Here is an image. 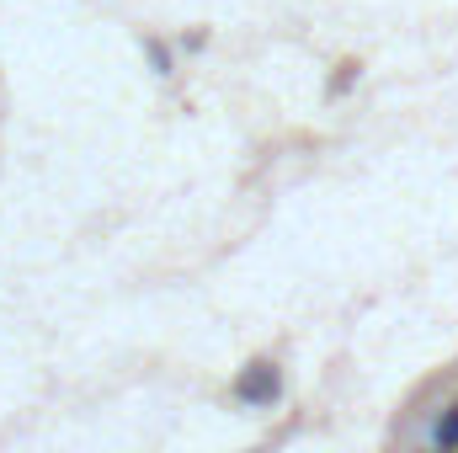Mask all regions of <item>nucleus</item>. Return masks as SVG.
Wrapping results in <instances>:
<instances>
[{
	"label": "nucleus",
	"mask_w": 458,
	"mask_h": 453,
	"mask_svg": "<svg viewBox=\"0 0 458 453\" xmlns=\"http://www.w3.org/2000/svg\"><path fill=\"white\" fill-rule=\"evenodd\" d=\"M240 400H256V406H267V400H277V368L272 363H256L250 373H240Z\"/></svg>",
	"instance_id": "obj_1"
},
{
	"label": "nucleus",
	"mask_w": 458,
	"mask_h": 453,
	"mask_svg": "<svg viewBox=\"0 0 458 453\" xmlns=\"http://www.w3.org/2000/svg\"><path fill=\"white\" fill-rule=\"evenodd\" d=\"M437 443H443V449H454V443H458V406L448 411V422L437 427Z\"/></svg>",
	"instance_id": "obj_2"
}]
</instances>
